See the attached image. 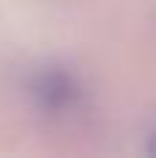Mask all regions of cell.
<instances>
[{"instance_id": "7a4b0ae2", "label": "cell", "mask_w": 156, "mask_h": 158, "mask_svg": "<svg viewBox=\"0 0 156 158\" xmlns=\"http://www.w3.org/2000/svg\"><path fill=\"white\" fill-rule=\"evenodd\" d=\"M151 153L156 156V136H154V144H151Z\"/></svg>"}, {"instance_id": "6da1fadb", "label": "cell", "mask_w": 156, "mask_h": 158, "mask_svg": "<svg viewBox=\"0 0 156 158\" xmlns=\"http://www.w3.org/2000/svg\"><path fill=\"white\" fill-rule=\"evenodd\" d=\"M31 97L45 114H67L81 103V86L73 78V72L50 67L31 81Z\"/></svg>"}]
</instances>
